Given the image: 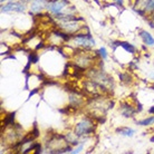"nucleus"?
I'll list each match as a JSON object with an SVG mask.
<instances>
[{"instance_id": "nucleus-5", "label": "nucleus", "mask_w": 154, "mask_h": 154, "mask_svg": "<svg viewBox=\"0 0 154 154\" xmlns=\"http://www.w3.org/2000/svg\"><path fill=\"white\" fill-rule=\"evenodd\" d=\"M136 5L137 10H135L141 15H144V12H154V0H136Z\"/></svg>"}, {"instance_id": "nucleus-24", "label": "nucleus", "mask_w": 154, "mask_h": 154, "mask_svg": "<svg viewBox=\"0 0 154 154\" xmlns=\"http://www.w3.org/2000/svg\"><path fill=\"white\" fill-rule=\"evenodd\" d=\"M4 1H6V0H1V2H4Z\"/></svg>"}, {"instance_id": "nucleus-6", "label": "nucleus", "mask_w": 154, "mask_h": 154, "mask_svg": "<svg viewBox=\"0 0 154 154\" xmlns=\"http://www.w3.org/2000/svg\"><path fill=\"white\" fill-rule=\"evenodd\" d=\"M26 9V6L25 4H21V1H12V2H9V4L5 5L1 7V11L2 12H9V11H17V12H23L25 11Z\"/></svg>"}, {"instance_id": "nucleus-15", "label": "nucleus", "mask_w": 154, "mask_h": 154, "mask_svg": "<svg viewBox=\"0 0 154 154\" xmlns=\"http://www.w3.org/2000/svg\"><path fill=\"white\" fill-rule=\"evenodd\" d=\"M38 54L37 53H30L29 54V58H28V62H30L31 64H35V63L38 62Z\"/></svg>"}, {"instance_id": "nucleus-10", "label": "nucleus", "mask_w": 154, "mask_h": 154, "mask_svg": "<svg viewBox=\"0 0 154 154\" xmlns=\"http://www.w3.org/2000/svg\"><path fill=\"white\" fill-rule=\"evenodd\" d=\"M140 37L143 39L144 44L150 45V46L154 45V38L152 37V35H151L150 32H147V31H145V30H141L140 31Z\"/></svg>"}, {"instance_id": "nucleus-20", "label": "nucleus", "mask_w": 154, "mask_h": 154, "mask_svg": "<svg viewBox=\"0 0 154 154\" xmlns=\"http://www.w3.org/2000/svg\"><path fill=\"white\" fill-rule=\"evenodd\" d=\"M114 1H116V2H117V4L119 5V6H121V7H123V0H114Z\"/></svg>"}, {"instance_id": "nucleus-16", "label": "nucleus", "mask_w": 154, "mask_h": 154, "mask_svg": "<svg viewBox=\"0 0 154 154\" xmlns=\"http://www.w3.org/2000/svg\"><path fill=\"white\" fill-rule=\"evenodd\" d=\"M119 78H121L122 82H126V83H130L132 79L131 76H128L127 74H121V75H119Z\"/></svg>"}, {"instance_id": "nucleus-2", "label": "nucleus", "mask_w": 154, "mask_h": 154, "mask_svg": "<svg viewBox=\"0 0 154 154\" xmlns=\"http://www.w3.org/2000/svg\"><path fill=\"white\" fill-rule=\"evenodd\" d=\"M72 39L76 44V46L83 47V48H88V47L95 45V40L93 39L89 32H87V34H76V35L72 36Z\"/></svg>"}, {"instance_id": "nucleus-4", "label": "nucleus", "mask_w": 154, "mask_h": 154, "mask_svg": "<svg viewBox=\"0 0 154 154\" xmlns=\"http://www.w3.org/2000/svg\"><path fill=\"white\" fill-rule=\"evenodd\" d=\"M93 62V56L88 53H85L84 50L83 51H79L77 53L76 58H75V64H76L77 67H81V68H86L91 66Z\"/></svg>"}, {"instance_id": "nucleus-13", "label": "nucleus", "mask_w": 154, "mask_h": 154, "mask_svg": "<svg viewBox=\"0 0 154 154\" xmlns=\"http://www.w3.org/2000/svg\"><path fill=\"white\" fill-rule=\"evenodd\" d=\"M116 132L119 133V134H122L124 135V136H133V134H134V131L132 130V128H128V127H121V128H117L116 130Z\"/></svg>"}, {"instance_id": "nucleus-22", "label": "nucleus", "mask_w": 154, "mask_h": 154, "mask_svg": "<svg viewBox=\"0 0 154 154\" xmlns=\"http://www.w3.org/2000/svg\"><path fill=\"white\" fill-rule=\"evenodd\" d=\"M151 142H153V143H154V136H153V137H151Z\"/></svg>"}, {"instance_id": "nucleus-23", "label": "nucleus", "mask_w": 154, "mask_h": 154, "mask_svg": "<svg viewBox=\"0 0 154 154\" xmlns=\"http://www.w3.org/2000/svg\"><path fill=\"white\" fill-rule=\"evenodd\" d=\"M151 88H152V89H153V91H154V85H153V86H152V87H151Z\"/></svg>"}, {"instance_id": "nucleus-9", "label": "nucleus", "mask_w": 154, "mask_h": 154, "mask_svg": "<svg viewBox=\"0 0 154 154\" xmlns=\"http://www.w3.org/2000/svg\"><path fill=\"white\" fill-rule=\"evenodd\" d=\"M69 100H70V106L72 107H81V105H83L84 100L81 95H77L76 93H73L69 95Z\"/></svg>"}, {"instance_id": "nucleus-17", "label": "nucleus", "mask_w": 154, "mask_h": 154, "mask_svg": "<svg viewBox=\"0 0 154 154\" xmlns=\"http://www.w3.org/2000/svg\"><path fill=\"white\" fill-rule=\"evenodd\" d=\"M98 54L100 55V57L103 58V59H106V58H107V53H106V49H105L104 47H102V48L98 50Z\"/></svg>"}, {"instance_id": "nucleus-18", "label": "nucleus", "mask_w": 154, "mask_h": 154, "mask_svg": "<svg viewBox=\"0 0 154 154\" xmlns=\"http://www.w3.org/2000/svg\"><path fill=\"white\" fill-rule=\"evenodd\" d=\"M38 92H39V88H36V89H34V91H31V92L29 93V96H28V100H29L30 97L34 96L35 94H37V93H38Z\"/></svg>"}, {"instance_id": "nucleus-21", "label": "nucleus", "mask_w": 154, "mask_h": 154, "mask_svg": "<svg viewBox=\"0 0 154 154\" xmlns=\"http://www.w3.org/2000/svg\"><path fill=\"white\" fill-rule=\"evenodd\" d=\"M149 113H150V114H154V106H153V107H151L150 109H149Z\"/></svg>"}, {"instance_id": "nucleus-3", "label": "nucleus", "mask_w": 154, "mask_h": 154, "mask_svg": "<svg viewBox=\"0 0 154 154\" xmlns=\"http://www.w3.org/2000/svg\"><path fill=\"white\" fill-rule=\"evenodd\" d=\"M68 5H69L68 0H49L46 8L50 14L58 15V14H63L65 7Z\"/></svg>"}, {"instance_id": "nucleus-7", "label": "nucleus", "mask_w": 154, "mask_h": 154, "mask_svg": "<svg viewBox=\"0 0 154 154\" xmlns=\"http://www.w3.org/2000/svg\"><path fill=\"white\" fill-rule=\"evenodd\" d=\"M119 112L124 117H133L135 115V113H136V109L131 104L122 103L121 106H119Z\"/></svg>"}, {"instance_id": "nucleus-12", "label": "nucleus", "mask_w": 154, "mask_h": 154, "mask_svg": "<svg viewBox=\"0 0 154 154\" xmlns=\"http://www.w3.org/2000/svg\"><path fill=\"white\" fill-rule=\"evenodd\" d=\"M15 114L16 113H9L7 115L5 116L4 121H2V124H4L5 127L7 126H12V125H15Z\"/></svg>"}, {"instance_id": "nucleus-1", "label": "nucleus", "mask_w": 154, "mask_h": 154, "mask_svg": "<svg viewBox=\"0 0 154 154\" xmlns=\"http://www.w3.org/2000/svg\"><path fill=\"white\" fill-rule=\"evenodd\" d=\"M95 123L92 119L86 117L83 121H81L79 123L76 124V126L74 128V132L77 136H84V135L92 134L93 132L95 131Z\"/></svg>"}, {"instance_id": "nucleus-19", "label": "nucleus", "mask_w": 154, "mask_h": 154, "mask_svg": "<svg viewBox=\"0 0 154 154\" xmlns=\"http://www.w3.org/2000/svg\"><path fill=\"white\" fill-rule=\"evenodd\" d=\"M83 150V145H79V147H77V149H75V150H73L70 153H74V154H77V153H79L81 151Z\"/></svg>"}, {"instance_id": "nucleus-8", "label": "nucleus", "mask_w": 154, "mask_h": 154, "mask_svg": "<svg viewBox=\"0 0 154 154\" xmlns=\"http://www.w3.org/2000/svg\"><path fill=\"white\" fill-rule=\"evenodd\" d=\"M30 4L31 12H40L48 4V0H27Z\"/></svg>"}, {"instance_id": "nucleus-14", "label": "nucleus", "mask_w": 154, "mask_h": 154, "mask_svg": "<svg viewBox=\"0 0 154 154\" xmlns=\"http://www.w3.org/2000/svg\"><path fill=\"white\" fill-rule=\"evenodd\" d=\"M153 123H154V116L143 119V121H140V122H137L136 124H139L141 126H146V125H151V124H153Z\"/></svg>"}, {"instance_id": "nucleus-11", "label": "nucleus", "mask_w": 154, "mask_h": 154, "mask_svg": "<svg viewBox=\"0 0 154 154\" xmlns=\"http://www.w3.org/2000/svg\"><path fill=\"white\" fill-rule=\"evenodd\" d=\"M115 45H113V47L115 48L116 46H122L124 49L126 50L127 53H131V54H135V51H136V48H135L133 45L131 44H128V42H114Z\"/></svg>"}]
</instances>
